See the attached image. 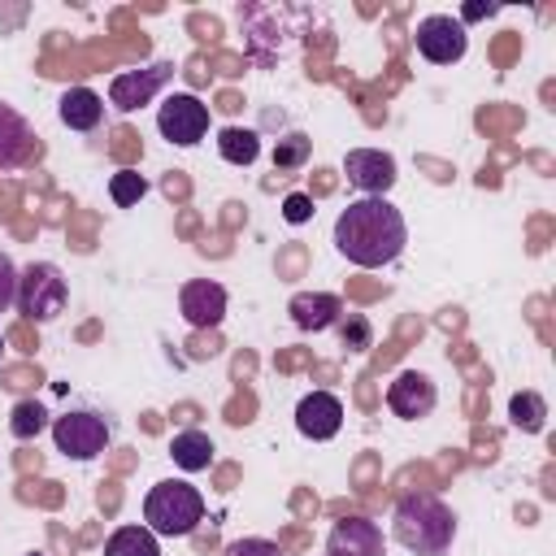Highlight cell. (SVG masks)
Masks as SVG:
<instances>
[{
  "label": "cell",
  "instance_id": "1",
  "mask_svg": "<svg viewBox=\"0 0 556 556\" xmlns=\"http://www.w3.org/2000/svg\"><path fill=\"white\" fill-rule=\"evenodd\" d=\"M408 243V226L404 213L387 200V195H365L352 200L339 217H334V248L339 256H348L361 269H382L391 265Z\"/></svg>",
  "mask_w": 556,
  "mask_h": 556
},
{
  "label": "cell",
  "instance_id": "2",
  "mask_svg": "<svg viewBox=\"0 0 556 556\" xmlns=\"http://www.w3.org/2000/svg\"><path fill=\"white\" fill-rule=\"evenodd\" d=\"M391 534L400 547H408L413 556H443L456 539V517L452 508L430 495V491H413L395 504V517H391Z\"/></svg>",
  "mask_w": 556,
  "mask_h": 556
},
{
  "label": "cell",
  "instance_id": "3",
  "mask_svg": "<svg viewBox=\"0 0 556 556\" xmlns=\"http://www.w3.org/2000/svg\"><path fill=\"white\" fill-rule=\"evenodd\" d=\"M143 521H148L152 534L182 539V534H191V530L204 521V495H200L191 482L165 478V482H156V486L143 495Z\"/></svg>",
  "mask_w": 556,
  "mask_h": 556
},
{
  "label": "cell",
  "instance_id": "4",
  "mask_svg": "<svg viewBox=\"0 0 556 556\" xmlns=\"http://www.w3.org/2000/svg\"><path fill=\"white\" fill-rule=\"evenodd\" d=\"M65 300H70V287L61 278V269L52 261H30L22 274H17V313L26 321H52L65 313Z\"/></svg>",
  "mask_w": 556,
  "mask_h": 556
},
{
  "label": "cell",
  "instance_id": "5",
  "mask_svg": "<svg viewBox=\"0 0 556 556\" xmlns=\"http://www.w3.org/2000/svg\"><path fill=\"white\" fill-rule=\"evenodd\" d=\"M52 443L70 460H96L109 447V421L91 408H74L52 421Z\"/></svg>",
  "mask_w": 556,
  "mask_h": 556
},
{
  "label": "cell",
  "instance_id": "6",
  "mask_svg": "<svg viewBox=\"0 0 556 556\" xmlns=\"http://www.w3.org/2000/svg\"><path fill=\"white\" fill-rule=\"evenodd\" d=\"M156 130L178 148H195L208 135V104L191 91H174L156 113Z\"/></svg>",
  "mask_w": 556,
  "mask_h": 556
},
{
  "label": "cell",
  "instance_id": "7",
  "mask_svg": "<svg viewBox=\"0 0 556 556\" xmlns=\"http://www.w3.org/2000/svg\"><path fill=\"white\" fill-rule=\"evenodd\" d=\"M417 52L430 61V65H452L465 56L469 48V35H465V22L460 17H447V13H430L417 22V35H413Z\"/></svg>",
  "mask_w": 556,
  "mask_h": 556
},
{
  "label": "cell",
  "instance_id": "8",
  "mask_svg": "<svg viewBox=\"0 0 556 556\" xmlns=\"http://www.w3.org/2000/svg\"><path fill=\"white\" fill-rule=\"evenodd\" d=\"M169 78H174V61H156V65H143V70H122V74L109 83V104L122 109V113H135V109H143Z\"/></svg>",
  "mask_w": 556,
  "mask_h": 556
},
{
  "label": "cell",
  "instance_id": "9",
  "mask_svg": "<svg viewBox=\"0 0 556 556\" xmlns=\"http://www.w3.org/2000/svg\"><path fill=\"white\" fill-rule=\"evenodd\" d=\"M343 174H348V182L356 187V191H365V195H387L391 187H395V156L391 152H382V148H352L348 156H343Z\"/></svg>",
  "mask_w": 556,
  "mask_h": 556
},
{
  "label": "cell",
  "instance_id": "10",
  "mask_svg": "<svg viewBox=\"0 0 556 556\" xmlns=\"http://www.w3.org/2000/svg\"><path fill=\"white\" fill-rule=\"evenodd\" d=\"M434 404H439V391H434V382H430L426 374H417V369L395 374L391 387H387V408H391L395 417H404V421L430 417Z\"/></svg>",
  "mask_w": 556,
  "mask_h": 556
},
{
  "label": "cell",
  "instance_id": "11",
  "mask_svg": "<svg viewBox=\"0 0 556 556\" xmlns=\"http://www.w3.org/2000/svg\"><path fill=\"white\" fill-rule=\"evenodd\" d=\"M326 556H387L382 530L369 517H343L334 521L330 539H326Z\"/></svg>",
  "mask_w": 556,
  "mask_h": 556
},
{
  "label": "cell",
  "instance_id": "12",
  "mask_svg": "<svg viewBox=\"0 0 556 556\" xmlns=\"http://www.w3.org/2000/svg\"><path fill=\"white\" fill-rule=\"evenodd\" d=\"M339 426H343V404H339V395H330V391H308L300 404H295V430L304 434V439H334L339 434Z\"/></svg>",
  "mask_w": 556,
  "mask_h": 556
},
{
  "label": "cell",
  "instance_id": "13",
  "mask_svg": "<svg viewBox=\"0 0 556 556\" xmlns=\"http://www.w3.org/2000/svg\"><path fill=\"white\" fill-rule=\"evenodd\" d=\"M178 308L182 317L204 330V326H217L226 317V287L222 282H208V278H195V282H182L178 291Z\"/></svg>",
  "mask_w": 556,
  "mask_h": 556
},
{
  "label": "cell",
  "instance_id": "14",
  "mask_svg": "<svg viewBox=\"0 0 556 556\" xmlns=\"http://www.w3.org/2000/svg\"><path fill=\"white\" fill-rule=\"evenodd\" d=\"M61 122L70 126V130H96L100 122H104V100L91 91V87H70L65 96H61Z\"/></svg>",
  "mask_w": 556,
  "mask_h": 556
},
{
  "label": "cell",
  "instance_id": "15",
  "mask_svg": "<svg viewBox=\"0 0 556 556\" xmlns=\"http://www.w3.org/2000/svg\"><path fill=\"white\" fill-rule=\"evenodd\" d=\"M30 148H35L30 126H26L9 104H0V169L22 165V161L30 156Z\"/></svg>",
  "mask_w": 556,
  "mask_h": 556
},
{
  "label": "cell",
  "instance_id": "16",
  "mask_svg": "<svg viewBox=\"0 0 556 556\" xmlns=\"http://www.w3.org/2000/svg\"><path fill=\"white\" fill-rule=\"evenodd\" d=\"M339 313H343V300L339 295H295L291 300V321L300 326V330H326V326H334L339 321Z\"/></svg>",
  "mask_w": 556,
  "mask_h": 556
},
{
  "label": "cell",
  "instance_id": "17",
  "mask_svg": "<svg viewBox=\"0 0 556 556\" xmlns=\"http://www.w3.org/2000/svg\"><path fill=\"white\" fill-rule=\"evenodd\" d=\"M169 456H174V465H178V469L200 473V469H208V465H213V439H208V434H200V430H182V434H174Z\"/></svg>",
  "mask_w": 556,
  "mask_h": 556
},
{
  "label": "cell",
  "instance_id": "18",
  "mask_svg": "<svg viewBox=\"0 0 556 556\" xmlns=\"http://www.w3.org/2000/svg\"><path fill=\"white\" fill-rule=\"evenodd\" d=\"M104 556H161V543L148 526H117L104 543Z\"/></svg>",
  "mask_w": 556,
  "mask_h": 556
},
{
  "label": "cell",
  "instance_id": "19",
  "mask_svg": "<svg viewBox=\"0 0 556 556\" xmlns=\"http://www.w3.org/2000/svg\"><path fill=\"white\" fill-rule=\"evenodd\" d=\"M217 152H222V161H230V165H252V161L261 156V139H256V130L226 126V130L217 135Z\"/></svg>",
  "mask_w": 556,
  "mask_h": 556
},
{
  "label": "cell",
  "instance_id": "20",
  "mask_svg": "<svg viewBox=\"0 0 556 556\" xmlns=\"http://www.w3.org/2000/svg\"><path fill=\"white\" fill-rule=\"evenodd\" d=\"M508 413H513V426H521L526 434H539L543 430V417H547V404L534 391H521V395H513Z\"/></svg>",
  "mask_w": 556,
  "mask_h": 556
},
{
  "label": "cell",
  "instance_id": "21",
  "mask_svg": "<svg viewBox=\"0 0 556 556\" xmlns=\"http://www.w3.org/2000/svg\"><path fill=\"white\" fill-rule=\"evenodd\" d=\"M143 191H148V182H143V174H135V169H117V174L109 178V195H113V204H122V208L139 204Z\"/></svg>",
  "mask_w": 556,
  "mask_h": 556
},
{
  "label": "cell",
  "instance_id": "22",
  "mask_svg": "<svg viewBox=\"0 0 556 556\" xmlns=\"http://www.w3.org/2000/svg\"><path fill=\"white\" fill-rule=\"evenodd\" d=\"M48 426V413L35 404V400H26V404H17L13 408V421H9V430L17 434V439H30V434H39Z\"/></svg>",
  "mask_w": 556,
  "mask_h": 556
},
{
  "label": "cell",
  "instance_id": "23",
  "mask_svg": "<svg viewBox=\"0 0 556 556\" xmlns=\"http://www.w3.org/2000/svg\"><path fill=\"white\" fill-rule=\"evenodd\" d=\"M304 156H308V139H304V135H287V143L274 148V165H278V169H291V165H300Z\"/></svg>",
  "mask_w": 556,
  "mask_h": 556
},
{
  "label": "cell",
  "instance_id": "24",
  "mask_svg": "<svg viewBox=\"0 0 556 556\" xmlns=\"http://www.w3.org/2000/svg\"><path fill=\"white\" fill-rule=\"evenodd\" d=\"M17 304V265L0 252V313H9Z\"/></svg>",
  "mask_w": 556,
  "mask_h": 556
},
{
  "label": "cell",
  "instance_id": "25",
  "mask_svg": "<svg viewBox=\"0 0 556 556\" xmlns=\"http://www.w3.org/2000/svg\"><path fill=\"white\" fill-rule=\"evenodd\" d=\"M222 556H282V547L269 539H235Z\"/></svg>",
  "mask_w": 556,
  "mask_h": 556
},
{
  "label": "cell",
  "instance_id": "26",
  "mask_svg": "<svg viewBox=\"0 0 556 556\" xmlns=\"http://www.w3.org/2000/svg\"><path fill=\"white\" fill-rule=\"evenodd\" d=\"M282 217H287L291 226L308 222V217H313V200H308V195H300V191H295V195H287V200H282Z\"/></svg>",
  "mask_w": 556,
  "mask_h": 556
},
{
  "label": "cell",
  "instance_id": "27",
  "mask_svg": "<svg viewBox=\"0 0 556 556\" xmlns=\"http://www.w3.org/2000/svg\"><path fill=\"white\" fill-rule=\"evenodd\" d=\"M0 352H4V334H0Z\"/></svg>",
  "mask_w": 556,
  "mask_h": 556
},
{
  "label": "cell",
  "instance_id": "28",
  "mask_svg": "<svg viewBox=\"0 0 556 556\" xmlns=\"http://www.w3.org/2000/svg\"><path fill=\"white\" fill-rule=\"evenodd\" d=\"M30 556H43V552H30Z\"/></svg>",
  "mask_w": 556,
  "mask_h": 556
}]
</instances>
